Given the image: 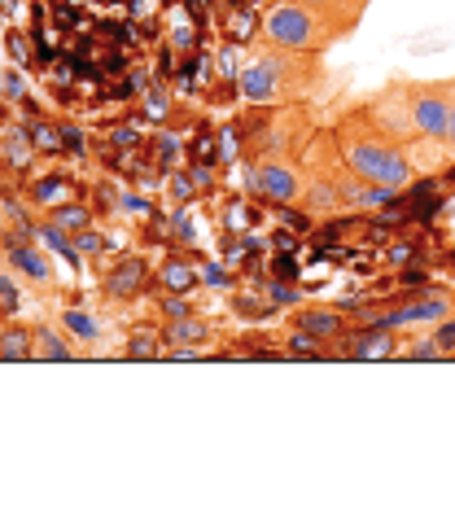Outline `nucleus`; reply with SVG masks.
I'll return each mask as SVG.
<instances>
[{
	"mask_svg": "<svg viewBox=\"0 0 455 512\" xmlns=\"http://www.w3.org/2000/svg\"><path fill=\"white\" fill-rule=\"evenodd\" d=\"M324 84V62L315 53H289L276 44H263L241 62L237 75V92L250 106H302L311 101Z\"/></svg>",
	"mask_w": 455,
	"mask_h": 512,
	"instance_id": "1",
	"label": "nucleus"
},
{
	"mask_svg": "<svg viewBox=\"0 0 455 512\" xmlns=\"http://www.w3.org/2000/svg\"><path fill=\"white\" fill-rule=\"evenodd\" d=\"M333 141H337V154H342V167L368 184L403 193V189H412L416 176H420L416 162H412V149L390 141L385 132H377L359 110L342 114V123L333 127Z\"/></svg>",
	"mask_w": 455,
	"mask_h": 512,
	"instance_id": "2",
	"label": "nucleus"
},
{
	"mask_svg": "<svg viewBox=\"0 0 455 512\" xmlns=\"http://www.w3.org/2000/svg\"><path fill=\"white\" fill-rule=\"evenodd\" d=\"M259 40L276 44V49H289V53H315V57H324L337 44L329 22L320 14H311L307 5H298V0H276V5L263 9Z\"/></svg>",
	"mask_w": 455,
	"mask_h": 512,
	"instance_id": "3",
	"label": "nucleus"
},
{
	"mask_svg": "<svg viewBox=\"0 0 455 512\" xmlns=\"http://www.w3.org/2000/svg\"><path fill=\"white\" fill-rule=\"evenodd\" d=\"M451 92H455V79H407V106H412L416 136H425V141H447Z\"/></svg>",
	"mask_w": 455,
	"mask_h": 512,
	"instance_id": "4",
	"label": "nucleus"
},
{
	"mask_svg": "<svg viewBox=\"0 0 455 512\" xmlns=\"http://www.w3.org/2000/svg\"><path fill=\"white\" fill-rule=\"evenodd\" d=\"M250 184L254 193H263L267 202L298 206L307 193V162L298 158H254L250 162Z\"/></svg>",
	"mask_w": 455,
	"mask_h": 512,
	"instance_id": "5",
	"label": "nucleus"
},
{
	"mask_svg": "<svg viewBox=\"0 0 455 512\" xmlns=\"http://www.w3.org/2000/svg\"><path fill=\"white\" fill-rule=\"evenodd\" d=\"M359 114L377 127V132H385L390 141L399 145H412L416 141V123H412V106H407V79L394 88H381L377 97H368L364 106H359Z\"/></svg>",
	"mask_w": 455,
	"mask_h": 512,
	"instance_id": "6",
	"label": "nucleus"
},
{
	"mask_svg": "<svg viewBox=\"0 0 455 512\" xmlns=\"http://www.w3.org/2000/svg\"><path fill=\"white\" fill-rule=\"evenodd\" d=\"M5 263H9V272L18 276V285L35 289V294H53V289H57L53 254L40 250L35 241H14V246H5Z\"/></svg>",
	"mask_w": 455,
	"mask_h": 512,
	"instance_id": "7",
	"label": "nucleus"
},
{
	"mask_svg": "<svg viewBox=\"0 0 455 512\" xmlns=\"http://www.w3.org/2000/svg\"><path fill=\"white\" fill-rule=\"evenodd\" d=\"M447 316H455V298L429 289V294H416V298H407L403 307L377 316V329H416V324H442Z\"/></svg>",
	"mask_w": 455,
	"mask_h": 512,
	"instance_id": "8",
	"label": "nucleus"
},
{
	"mask_svg": "<svg viewBox=\"0 0 455 512\" xmlns=\"http://www.w3.org/2000/svg\"><path fill=\"white\" fill-rule=\"evenodd\" d=\"M31 359H40V364H70V359H84V351L75 346V337H70L62 324L53 320H40V324H31Z\"/></svg>",
	"mask_w": 455,
	"mask_h": 512,
	"instance_id": "9",
	"label": "nucleus"
},
{
	"mask_svg": "<svg viewBox=\"0 0 455 512\" xmlns=\"http://www.w3.org/2000/svg\"><path fill=\"white\" fill-rule=\"evenodd\" d=\"M145 281H149V263L140 259V254H127V259H119L105 272L101 294H105V302H132L140 289H145Z\"/></svg>",
	"mask_w": 455,
	"mask_h": 512,
	"instance_id": "10",
	"label": "nucleus"
},
{
	"mask_svg": "<svg viewBox=\"0 0 455 512\" xmlns=\"http://www.w3.org/2000/svg\"><path fill=\"white\" fill-rule=\"evenodd\" d=\"M298 5H307L311 14H320L333 27V36L346 40V36H355V27L364 22L372 0H298Z\"/></svg>",
	"mask_w": 455,
	"mask_h": 512,
	"instance_id": "11",
	"label": "nucleus"
},
{
	"mask_svg": "<svg viewBox=\"0 0 455 512\" xmlns=\"http://www.w3.org/2000/svg\"><path fill=\"white\" fill-rule=\"evenodd\" d=\"M162 342H167L171 355H193V346L210 342V324L197 320L193 311H184V316H175L167 329H162Z\"/></svg>",
	"mask_w": 455,
	"mask_h": 512,
	"instance_id": "12",
	"label": "nucleus"
},
{
	"mask_svg": "<svg viewBox=\"0 0 455 512\" xmlns=\"http://www.w3.org/2000/svg\"><path fill=\"white\" fill-rule=\"evenodd\" d=\"M57 324L75 337V346L84 355H97L101 351V342H105V324L97 316H88V311H75V307H66V311H57Z\"/></svg>",
	"mask_w": 455,
	"mask_h": 512,
	"instance_id": "13",
	"label": "nucleus"
},
{
	"mask_svg": "<svg viewBox=\"0 0 455 512\" xmlns=\"http://www.w3.org/2000/svg\"><path fill=\"white\" fill-rule=\"evenodd\" d=\"M31 359V324H5L0 329V364Z\"/></svg>",
	"mask_w": 455,
	"mask_h": 512,
	"instance_id": "14",
	"label": "nucleus"
},
{
	"mask_svg": "<svg viewBox=\"0 0 455 512\" xmlns=\"http://www.w3.org/2000/svg\"><path fill=\"white\" fill-rule=\"evenodd\" d=\"M49 224L57 232H66V237H75V232L92 228V215H88L84 202H66V206H53V211H49Z\"/></svg>",
	"mask_w": 455,
	"mask_h": 512,
	"instance_id": "15",
	"label": "nucleus"
},
{
	"mask_svg": "<svg viewBox=\"0 0 455 512\" xmlns=\"http://www.w3.org/2000/svg\"><path fill=\"white\" fill-rule=\"evenodd\" d=\"M298 329H307L311 337L333 342V337L342 333V316H333V311H298Z\"/></svg>",
	"mask_w": 455,
	"mask_h": 512,
	"instance_id": "16",
	"label": "nucleus"
},
{
	"mask_svg": "<svg viewBox=\"0 0 455 512\" xmlns=\"http://www.w3.org/2000/svg\"><path fill=\"white\" fill-rule=\"evenodd\" d=\"M154 281H158V289H175V294H184V289L197 285V276L189 272V263L184 259H171L162 272H154Z\"/></svg>",
	"mask_w": 455,
	"mask_h": 512,
	"instance_id": "17",
	"label": "nucleus"
},
{
	"mask_svg": "<svg viewBox=\"0 0 455 512\" xmlns=\"http://www.w3.org/2000/svg\"><path fill=\"white\" fill-rule=\"evenodd\" d=\"M123 355L127 359H154V355H162V337L154 329H136L132 337H127Z\"/></svg>",
	"mask_w": 455,
	"mask_h": 512,
	"instance_id": "18",
	"label": "nucleus"
},
{
	"mask_svg": "<svg viewBox=\"0 0 455 512\" xmlns=\"http://www.w3.org/2000/svg\"><path fill=\"white\" fill-rule=\"evenodd\" d=\"M429 342L438 346V355H455V316L434 324V337H429Z\"/></svg>",
	"mask_w": 455,
	"mask_h": 512,
	"instance_id": "19",
	"label": "nucleus"
},
{
	"mask_svg": "<svg viewBox=\"0 0 455 512\" xmlns=\"http://www.w3.org/2000/svg\"><path fill=\"white\" fill-rule=\"evenodd\" d=\"M447 145L455 149V92H451V119H447Z\"/></svg>",
	"mask_w": 455,
	"mask_h": 512,
	"instance_id": "20",
	"label": "nucleus"
}]
</instances>
